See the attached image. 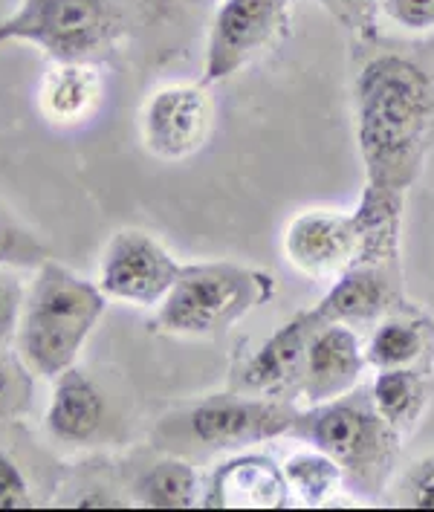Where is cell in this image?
I'll return each instance as SVG.
<instances>
[{"mask_svg":"<svg viewBox=\"0 0 434 512\" xmlns=\"http://www.w3.org/2000/svg\"><path fill=\"white\" fill-rule=\"evenodd\" d=\"M108 296L61 264H41L27 287L15 351L38 377L55 379L76 365L84 342L105 313Z\"/></svg>","mask_w":434,"mask_h":512,"instance_id":"1","label":"cell"},{"mask_svg":"<svg viewBox=\"0 0 434 512\" xmlns=\"http://www.w3.org/2000/svg\"><path fill=\"white\" fill-rule=\"evenodd\" d=\"M359 110L368 160L394 168L411 154L426 125L429 81L403 58H380L362 73Z\"/></svg>","mask_w":434,"mask_h":512,"instance_id":"2","label":"cell"},{"mask_svg":"<svg viewBox=\"0 0 434 512\" xmlns=\"http://www.w3.org/2000/svg\"><path fill=\"white\" fill-rule=\"evenodd\" d=\"M110 0H21L0 21V47L29 44L58 61H93L116 41Z\"/></svg>","mask_w":434,"mask_h":512,"instance_id":"3","label":"cell"},{"mask_svg":"<svg viewBox=\"0 0 434 512\" xmlns=\"http://www.w3.org/2000/svg\"><path fill=\"white\" fill-rule=\"evenodd\" d=\"M264 278L232 264L183 267L160 304L157 322L168 333L200 336L232 324L264 298Z\"/></svg>","mask_w":434,"mask_h":512,"instance_id":"4","label":"cell"},{"mask_svg":"<svg viewBox=\"0 0 434 512\" xmlns=\"http://www.w3.org/2000/svg\"><path fill=\"white\" fill-rule=\"evenodd\" d=\"M180 270L183 267L168 255L163 243L145 232L125 229L105 246L96 284L108 298L136 307H154L163 304V298L171 293Z\"/></svg>","mask_w":434,"mask_h":512,"instance_id":"5","label":"cell"},{"mask_svg":"<svg viewBox=\"0 0 434 512\" xmlns=\"http://www.w3.org/2000/svg\"><path fill=\"white\" fill-rule=\"evenodd\" d=\"M293 0H223L206 44V79H226L261 53L284 27Z\"/></svg>","mask_w":434,"mask_h":512,"instance_id":"6","label":"cell"},{"mask_svg":"<svg viewBox=\"0 0 434 512\" xmlns=\"http://www.w3.org/2000/svg\"><path fill=\"white\" fill-rule=\"evenodd\" d=\"M212 99L197 84L160 87L142 108V136L151 154L186 160L209 136Z\"/></svg>","mask_w":434,"mask_h":512,"instance_id":"7","label":"cell"},{"mask_svg":"<svg viewBox=\"0 0 434 512\" xmlns=\"http://www.w3.org/2000/svg\"><path fill=\"white\" fill-rule=\"evenodd\" d=\"M359 232L348 217L307 212L293 220L287 232V255L307 275L330 278L345 270L356 252Z\"/></svg>","mask_w":434,"mask_h":512,"instance_id":"8","label":"cell"},{"mask_svg":"<svg viewBox=\"0 0 434 512\" xmlns=\"http://www.w3.org/2000/svg\"><path fill=\"white\" fill-rule=\"evenodd\" d=\"M287 417L264 403H235L217 400L200 405L191 414V432L200 443L209 446H235L246 440H261L270 434L284 432Z\"/></svg>","mask_w":434,"mask_h":512,"instance_id":"9","label":"cell"},{"mask_svg":"<svg viewBox=\"0 0 434 512\" xmlns=\"http://www.w3.org/2000/svg\"><path fill=\"white\" fill-rule=\"evenodd\" d=\"M105 417V400L93 379L76 365L55 377V391L47 408V432L64 443H84L99 432Z\"/></svg>","mask_w":434,"mask_h":512,"instance_id":"10","label":"cell"},{"mask_svg":"<svg viewBox=\"0 0 434 512\" xmlns=\"http://www.w3.org/2000/svg\"><path fill=\"white\" fill-rule=\"evenodd\" d=\"M102 96V81L87 61H58L41 84V110L53 122H79Z\"/></svg>","mask_w":434,"mask_h":512,"instance_id":"11","label":"cell"},{"mask_svg":"<svg viewBox=\"0 0 434 512\" xmlns=\"http://www.w3.org/2000/svg\"><path fill=\"white\" fill-rule=\"evenodd\" d=\"M359 348L345 327H327L316 336L307 356V388L310 397L327 400L342 394L359 374Z\"/></svg>","mask_w":434,"mask_h":512,"instance_id":"12","label":"cell"},{"mask_svg":"<svg viewBox=\"0 0 434 512\" xmlns=\"http://www.w3.org/2000/svg\"><path fill=\"white\" fill-rule=\"evenodd\" d=\"M209 501L220 507H278L284 501V489L267 460L238 458L217 472Z\"/></svg>","mask_w":434,"mask_h":512,"instance_id":"13","label":"cell"},{"mask_svg":"<svg viewBox=\"0 0 434 512\" xmlns=\"http://www.w3.org/2000/svg\"><path fill=\"white\" fill-rule=\"evenodd\" d=\"M139 498L151 507H191L197 501V472L180 460H165L142 478Z\"/></svg>","mask_w":434,"mask_h":512,"instance_id":"14","label":"cell"},{"mask_svg":"<svg viewBox=\"0 0 434 512\" xmlns=\"http://www.w3.org/2000/svg\"><path fill=\"white\" fill-rule=\"evenodd\" d=\"M319 443L333 458L356 460L371 446V426L351 408H333L316 426Z\"/></svg>","mask_w":434,"mask_h":512,"instance_id":"15","label":"cell"},{"mask_svg":"<svg viewBox=\"0 0 434 512\" xmlns=\"http://www.w3.org/2000/svg\"><path fill=\"white\" fill-rule=\"evenodd\" d=\"M50 261L47 246L24 220L0 206V270H38Z\"/></svg>","mask_w":434,"mask_h":512,"instance_id":"16","label":"cell"},{"mask_svg":"<svg viewBox=\"0 0 434 512\" xmlns=\"http://www.w3.org/2000/svg\"><path fill=\"white\" fill-rule=\"evenodd\" d=\"M287 478L299 489L304 501H322L339 481V469L325 455H301V458L290 460Z\"/></svg>","mask_w":434,"mask_h":512,"instance_id":"17","label":"cell"},{"mask_svg":"<svg viewBox=\"0 0 434 512\" xmlns=\"http://www.w3.org/2000/svg\"><path fill=\"white\" fill-rule=\"evenodd\" d=\"M299 351L301 345L296 330H287V333L275 336L270 345L255 356V362L249 365L246 382H249V385H270L275 379H281L287 374L290 365H296Z\"/></svg>","mask_w":434,"mask_h":512,"instance_id":"18","label":"cell"},{"mask_svg":"<svg viewBox=\"0 0 434 512\" xmlns=\"http://www.w3.org/2000/svg\"><path fill=\"white\" fill-rule=\"evenodd\" d=\"M32 403V371L12 356H0V420L24 414Z\"/></svg>","mask_w":434,"mask_h":512,"instance_id":"19","label":"cell"},{"mask_svg":"<svg viewBox=\"0 0 434 512\" xmlns=\"http://www.w3.org/2000/svg\"><path fill=\"white\" fill-rule=\"evenodd\" d=\"M420 351V339L417 333L406 324H385L377 330L374 342H371V359L385 368H400L414 359V353Z\"/></svg>","mask_w":434,"mask_h":512,"instance_id":"20","label":"cell"},{"mask_svg":"<svg viewBox=\"0 0 434 512\" xmlns=\"http://www.w3.org/2000/svg\"><path fill=\"white\" fill-rule=\"evenodd\" d=\"M380 287L371 278H351L333 293V310L342 316H368L380 304Z\"/></svg>","mask_w":434,"mask_h":512,"instance_id":"21","label":"cell"},{"mask_svg":"<svg viewBox=\"0 0 434 512\" xmlns=\"http://www.w3.org/2000/svg\"><path fill=\"white\" fill-rule=\"evenodd\" d=\"M414 397H417V385H414V379L408 377L406 371H394L391 368L377 382V403H380L382 414H388V417L406 414L411 403H414Z\"/></svg>","mask_w":434,"mask_h":512,"instance_id":"22","label":"cell"},{"mask_svg":"<svg viewBox=\"0 0 434 512\" xmlns=\"http://www.w3.org/2000/svg\"><path fill=\"white\" fill-rule=\"evenodd\" d=\"M24 298H27V287L18 278L0 272V348L15 342L21 310H24Z\"/></svg>","mask_w":434,"mask_h":512,"instance_id":"23","label":"cell"},{"mask_svg":"<svg viewBox=\"0 0 434 512\" xmlns=\"http://www.w3.org/2000/svg\"><path fill=\"white\" fill-rule=\"evenodd\" d=\"M32 507L27 475L9 452L0 449V510H27Z\"/></svg>","mask_w":434,"mask_h":512,"instance_id":"24","label":"cell"},{"mask_svg":"<svg viewBox=\"0 0 434 512\" xmlns=\"http://www.w3.org/2000/svg\"><path fill=\"white\" fill-rule=\"evenodd\" d=\"M388 12L408 29L434 27V0H388Z\"/></svg>","mask_w":434,"mask_h":512,"instance_id":"25","label":"cell"},{"mask_svg":"<svg viewBox=\"0 0 434 512\" xmlns=\"http://www.w3.org/2000/svg\"><path fill=\"white\" fill-rule=\"evenodd\" d=\"M417 504L434 507V469H426V475L417 481Z\"/></svg>","mask_w":434,"mask_h":512,"instance_id":"26","label":"cell"}]
</instances>
